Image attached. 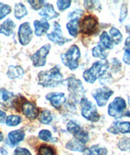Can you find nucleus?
Here are the masks:
<instances>
[{"instance_id": "obj_1", "label": "nucleus", "mask_w": 130, "mask_h": 155, "mask_svg": "<svg viewBox=\"0 0 130 155\" xmlns=\"http://www.w3.org/2000/svg\"><path fill=\"white\" fill-rule=\"evenodd\" d=\"M37 78L38 84L45 87H55L63 82V75L57 67L47 71H41Z\"/></svg>"}, {"instance_id": "obj_2", "label": "nucleus", "mask_w": 130, "mask_h": 155, "mask_svg": "<svg viewBox=\"0 0 130 155\" xmlns=\"http://www.w3.org/2000/svg\"><path fill=\"white\" fill-rule=\"evenodd\" d=\"M106 70H108V62L104 61H98L94 62L89 70L84 71L83 78L85 82L92 84Z\"/></svg>"}, {"instance_id": "obj_3", "label": "nucleus", "mask_w": 130, "mask_h": 155, "mask_svg": "<svg viewBox=\"0 0 130 155\" xmlns=\"http://www.w3.org/2000/svg\"><path fill=\"white\" fill-rule=\"evenodd\" d=\"M81 51L77 45H72L65 53L61 55V60L64 64L71 70H77L79 66Z\"/></svg>"}, {"instance_id": "obj_4", "label": "nucleus", "mask_w": 130, "mask_h": 155, "mask_svg": "<svg viewBox=\"0 0 130 155\" xmlns=\"http://www.w3.org/2000/svg\"><path fill=\"white\" fill-rule=\"evenodd\" d=\"M81 115L86 120L92 123H96L100 119V116L98 114L96 106L87 98L85 97L81 98Z\"/></svg>"}, {"instance_id": "obj_5", "label": "nucleus", "mask_w": 130, "mask_h": 155, "mask_svg": "<svg viewBox=\"0 0 130 155\" xmlns=\"http://www.w3.org/2000/svg\"><path fill=\"white\" fill-rule=\"evenodd\" d=\"M127 104L125 100L120 96H118L116 97L112 102H111V104H109L107 112L110 117L119 119L124 116Z\"/></svg>"}, {"instance_id": "obj_6", "label": "nucleus", "mask_w": 130, "mask_h": 155, "mask_svg": "<svg viewBox=\"0 0 130 155\" xmlns=\"http://www.w3.org/2000/svg\"><path fill=\"white\" fill-rule=\"evenodd\" d=\"M67 85L68 88L69 92L71 93L75 100H78L83 98V96L85 94V88L82 85V83L75 78H68L67 79Z\"/></svg>"}, {"instance_id": "obj_7", "label": "nucleus", "mask_w": 130, "mask_h": 155, "mask_svg": "<svg viewBox=\"0 0 130 155\" xmlns=\"http://www.w3.org/2000/svg\"><path fill=\"white\" fill-rule=\"evenodd\" d=\"M114 94V91L111 90L108 87H102V88H97L94 90L92 92L94 99L96 101V103L99 107H103L106 104L108 100L111 98V96Z\"/></svg>"}, {"instance_id": "obj_8", "label": "nucleus", "mask_w": 130, "mask_h": 155, "mask_svg": "<svg viewBox=\"0 0 130 155\" xmlns=\"http://www.w3.org/2000/svg\"><path fill=\"white\" fill-rule=\"evenodd\" d=\"M51 48L50 44H46L31 56V61L35 67H42L45 65L46 56L50 52Z\"/></svg>"}, {"instance_id": "obj_9", "label": "nucleus", "mask_w": 130, "mask_h": 155, "mask_svg": "<svg viewBox=\"0 0 130 155\" xmlns=\"http://www.w3.org/2000/svg\"><path fill=\"white\" fill-rule=\"evenodd\" d=\"M19 42L23 46L28 45L33 38V31L29 22H24L19 27L18 30Z\"/></svg>"}, {"instance_id": "obj_10", "label": "nucleus", "mask_w": 130, "mask_h": 155, "mask_svg": "<svg viewBox=\"0 0 130 155\" xmlns=\"http://www.w3.org/2000/svg\"><path fill=\"white\" fill-rule=\"evenodd\" d=\"M47 38L49 40L59 46L64 45V43H66L67 42L71 41V39L64 37L63 33H62L61 26L57 22L54 23V30L50 34H48Z\"/></svg>"}, {"instance_id": "obj_11", "label": "nucleus", "mask_w": 130, "mask_h": 155, "mask_svg": "<svg viewBox=\"0 0 130 155\" xmlns=\"http://www.w3.org/2000/svg\"><path fill=\"white\" fill-rule=\"evenodd\" d=\"M98 24V19L96 18V16H91V15L86 16L84 17L80 24L81 31L85 35H90L94 31Z\"/></svg>"}, {"instance_id": "obj_12", "label": "nucleus", "mask_w": 130, "mask_h": 155, "mask_svg": "<svg viewBox=\"0 0 130 155\" xmlns=\"http://www.w3.org/2000/svg\"><path fill=\"white\" fill-rule=\"evenodd\" d=\"M107 131L113 135L118 134L130 133V122H123V121H114Z\"/></svg>"}, {"instance_id": "obj_13", "label": "nucleus", "mask_w": 130, "mask_h": 155, "mask_svg": "<svg viewBox=\"0 0 130 155\" xmlns=\"http://www.w3.org/2000/svg\"><path fill=\"white\" fill-rule=\"evenodd\" d=\"M46 100H48L51 105L56 109H59L66 101L65 95L62 92H51L46 96Z\"/></svg>"}, {"instance_id": "obj_14", "label": "nucleus", "mask_w": 130, "mask_h": 155, "mask_svg": "<svg viewBox=\"0 0 130 155\" xmlns=\"http://www.w3.org/2000/svg\"><path fill=\"white\" fill-rule=\"evenodd\" d=\"M22 113L29 119H35L38 116V110L34 104L29 101L23 102L21 106Z\"/></svg>"}, {"instance_id": "obj_15", "label": "nucleus", "mask_w": 130, "mask_h": 155, "mask_svg": "<svg viewBox=\"0 0 130 155\" xmlns=\"http://www.w3.org/2000/svg\"><path fill=\"white\" fill-rule=\"evenodd\" d=\"M14 95L12 92L7 91L6 89H0V107H10L14 104Z\"/></svg>"}, {"instance_id": "obj_16", "label": "nucleus", "mask_w": 130, "mask_h": 155, "mask_svg": "<svg viewBox=\"0 0 130 155\" xmlns=\"http://www.w3.org/2000/svg\"><path fill=\"white\" fill-rule=\"evenodd\" d=\"M40 16H42L43 18L45 19H54L58 17L59 13L55 11L53 5L51 3H46L44 5L42 10L39 12Z\"/></svg>"}, {"instance_id": "obj_17", "label": "nucleus", "mask_w": 130, "mask_h": 155, "mask_svg": "<svg viewBox=\"0 0 130 155\" xmlns=\"http://www.w3.org/2000/svg\"><path fill=\"white\" fill-rule=\"evenodd\" d=\"M33 25L35 28V35H37V37L43 36L44 34L47 32V30L50 28V25L48 24V22L44 19H42L40 21H35Z\"/></svg>"}, {"instance_id": "obj_18", "label": "nucleus", "mask_w": 130, "mask_h": 155, "mask_svg": "<svg viewBox=\"0 0 130 155\" xmlns=\"http://www.w3.org/2000/svg\"><path fill=\"white\" fill-rule=\"evenodd\" d=\"M24 138V131L22 129L12 131L8 134V140L10 141V145L16 146V144L23 140Z\"/></svg>"}, {"instance_id": "obj_19", "label": "nucleus", "mask_w": 130, "mask_h": 155, "mask_svg": "<svg viewBox=\"0 0 130 155\" xmlns=\"http://www.w3.org/2000/svg\"><path fill=\"white\" fill-rule=\"evenodd\" d=\"M16 27V24L11 19H7L3 24L0 25V34L6 35V36H11L14 32V29Z\"/></svg>"}, {"instance_id": "obj_20", "label": "nucleus", "mask_w": 130, "mask_h": 155, "mask_svg": "<svg viewBox=\"0 0 130 155\" xmlns=\"http://www.w3.org/2000/svg\"><path fill=\"white\" fill-rule=\"evenodd\" d=\"M98 45L101 46L102 48L105 50H112L113 48V42L106 31H103L102 33V35H100Z\"/></svg>"}, {"instance_id": "obj_21", "label": "nucleus", "mask_w": 130, "mask_h": 155, "mask_svg": "<svg viewBox=\"0 0 130 155\" xmlns=\"http://www.w3.org/2000/svg\"><path fill=\"white\" fill-rule=\"evenodd\" d=\"M7 75L9 78L14 79V78H21L24 76V70L21 66H11L8 67Z\"/></svg>"}, {"instance_id": "obj_22", "label": "nucleus", "mask_w": 130, "mask_h": 155, "mask_svg": "<svg viewBox=\"0 0 130 155\" xmlns=\"http://www.w3.org/2000/svg\"><path fill=\"white\" fill-rule=\"evenodd\" d=\"M84 155H107V150L99 145H93L90 148L85 149Z\"/></svg>"}, {"instance_id": "obj_23", "label": "nucleus", "mask_w": 130, "mask_h": 155, "mask_svg": "<svg viewBox=\"0 0 130 155\" xmlns=\"http://www.w3.org/2000/svg\"><path fill=\"white\" fill-rule=\"evenodd\" d=\"M66 148L70 150H72V151H77V152H84L85 150V144L78 141L75 138L67 143Z\"/></svg>"}, {"instance_id": "obj_24", "label": "nucleus", "mask_w": 130, "mask_h": 155, "mask_svg": "<svg viewBox=\"0 0 130 155\" xmlns=\"http://www.w3.org/2000/svg\"><path fill=\"white\" fill-rule=\"evenodd\" d=\"M69 35L72 37H77L78 34V27H79V20L74 19L71 20L66 25Z\"/></svg>"}, {"instance_id": "obj_25", "label": "nucleus", "mask_w": 130, "mask_h": 155, "mask_svg": "<svg viewBox=\"0 0 130 155\" xmlns=\"http://www.w3.org/2000/svg\"><path fill=\"white\" fill-rule=\"evenodd\" d=\"M109 34H110L109 36L111 37L112 42H113L115 44L118 45V44H119V43L122 42L123 35L118 29L115 28V27H112V28L110 29V30H109Z\"/></svg>"}, {"instance_id": "obj_26", "label": "nucleus", "mask_w": 130, "mask_h": 155, "mask_svg": "<svg viewBox=\"0 0 130 155\" xmlns=\"http://www.w3.org/2000/svg\"><path fill=\"white\" fill-rule=\"evenodd\" d=\"M92 55L95 58H100L101 60L104 61V60L106 59V56H107L108 53L106 52L105 49L102 48L101 46L98 45L93 48V50H92Z\"/></svg>"}, {"instance_id": "obj_27", "label": "nucleus", "mask_w": 130, "mask_h": 155, "mask_svg": "<svg viewBox=\"0 0 130 155\" xmlns=\"http://www.w3.org/2000/svg\"><path fill=\"white\" fill-rule=\"evenodd\" d=\"M14 12H15L16 18L18 19V20H21V19L23 18L24 16H25L28 14V12H27L25 6L21 3H16V5H15V11Z\"/></svg>"}, {"instance_id": "obj_28", "label": "nucleus", "mask_w": 130, "mask_h": 155, "mask_svg": "<svg viewBox=\"0 0 130 155\" xmlns=\"http://www.w3.org/2000/svg\"><path fill=\"white\" fill-rule=\"evenodd\" d=\"M124 56H123V61L126 64L130 65V36L126 38L124 48Z\"/></svg>"}, {"instance_id": "obj_29", "label": "nucleus", "mask_w": 130, "mask_h": 155, "mask_svg": "<svg viewBox=\"0 0 130 155\" xmlns=\"http://www.w3.org/2000/svg\"><path fill=\"white\" fill-rule=\"evenodd\" d=\"M39 120L43 124H50L52 121L51 113L47 110H43L39 115Z\"/></svg>"}, {"instance_id": "obj_30", "label": "nucleus", "mask_w": 130, "mask_h": 155, "mask_svg": "<svg viewBox=\"0 0 130 155\" xmlns=\"http://www.w3.org/2000/svg\"><path fill=\"white\" fill-rule=\"evenodd\" d=\"M21 122V118L19 115H10L6 119V124L9 127H16Z\"/></svg>"}, {"instance_id": "obj_31", "label": "nucleus", "mask_w": 130, "mask_h": 155, "mask_svg": "<svg viewBox=\"0 0 130 155\" xmlns=\"http://www.w3.org/2000/svg\"><path fill=\"white\" fill-rule=\"evenodd\" d=\"M84 6L87 11L101 10V5L98 1H84Z\"/></svg>"}, {"instance_id": "obj_32", "label": "nucleus", "mask_w": 130, "mask_h": 155, "mask_svg": "<svg viewBox=\"0 0 130 155\" xmlns=\"http://www.w3.org/2000/svg\"><path fill=\"white\" fill-rule=\"evenodd\" d=\"M118 147L122 151L130 150V138L128 137H122L118 142Z\"/></svg>"}, {"instance_id": "obj_33", "label": "nucleus", "mask_w": 130, "mask_h": 155, "mask_svg": "<svg viewBox=\"0 0 130 155\" xmlns=\"http://www.w3.org/2000/svg\"><path fill=\"white\" fill-rule=\"evenodd\" d=\"M38 137L43 141H51V140H57V139L52 138V134L48 130H42L38 133Z\"/></svg>"}, {"instance_id": "obj_34", "label": "nucleus", "mask_w": 130, "mask_h": 155, "mask_svg": "<svg viewBox=\"0 0 130 155\" xmlns=\"http://www.w3.org/2000/svg\"><path fill=\"white\" fill-rule=\"evenodd\" d=\"M98 79L100 81V83H101L102 85H104L106 83H111L112 80V74H111V73L109 72L108 70H106L98 77Z\"/></svg>"}, {"instance_id": "obj_35", "label": "nucleus", "mask_w": 130, "mask_h": 155, "mask_svg": "<svg viewBox=\"0 0 130 155\" xmlns=\"http://www.w3.org/2000/svg\"><path fill=\"white\" fill-rule=\"evenodd\" d=\"M67 129H68V131L70 133L72 134V135L74 136V135H76V134L81 129V127L78 124L74 123L73 121H70V122L68 123V125H67Z\"/></svg>"}, {"instance_id": "obj_36", "label": "nucleus", "mask_w": 130, "mask_h": 155, "mask_svg": "<svg viewBox=\"0 0 130 155\" xmlns=\"http://www.w3.org/2000/svg\"><path fill=\"white\" fill-rule=\"evenodd\" d=\"M11 11V7L8 4H3V3H0V21L8 16V14L10 13Z\"/></svg>"}, {"instance_id": "obj_37", "label": "nucleus", "mask_w": 130, "mask_h": 155, "mask_svg": "<svg viewBox=\"0 0 130 155\" xmlns=\"http://www.w3.org/2000/svg\"><path fill=\"white\" fill-rule=\"evenodd\" d=\"M55 151L50 146L46 145H42L38 150V155H54Z\"/></svg>"}, {"instance_id": "obj_38", "label": "nucleus", "mask_w": 130, "mask_h": 155, "mask_svg": "<svg viewBox=\"0 0 130 155\" xmlns=\"http://www.w3.org/2000/svg\"><path fill=\"white\" fill-rule=\"evenodd\" d=\"M128 15V5L126 3H124L121 5V8H120V14H119V21L120 23H123L125 21V19L127 17Z\"/></svg>"}, {"instance_id": "obj_39", "label": "nucleus", "mask_w": 130, "mask_h": 155, "mask_svg": "<svg viewBox=\"0 0 130 155\" xmlns=\"http://www.w3.org/2000/svg\"><path fill=\"white\" fill-rule=\"evenodd\" d=\"M71 1L70 0H59L57 1V7L59 11H64L67 8H68L71 6Z\"/></svg>"}, {"instance_id": "obj_40", "label": "nucleus", "mask_w": 130, "mask_h": 155, "mask_svg": "<svg viewBox=\"0 0 130 155\" xmlns=\"http://www.w3.org/2000/svg\"><path fill=\"white\" fill-rule=\"evenodd\" d=\"M108 66H111L112 70L115 73H117L121 69V64H120V62L117 59H116V58L112 59L110 61V63H108Z\"/></svg>"}, {"instance_id": "obj_41", "label": "nucleus", "mask_w": 130, "mask_h": 155, "mask_svg": "<svg viewBox=\"0 0 130 155\" xmlns=\"http://www.w3.org/2000/svg\"><path fill=\"white\" fill-rule=\"evenodd\" d=\"M28 3L31 5V7H32L34 10H38V9H40L42 7H43V4L45 3V1H43V0L33 1V0H31V1H28Z\"/></svg>"}, {"instance_id": "obj_42", "label": "nucleus", "mask_w": 130, "mask_h": 155, "mask_svg": "<svg viewBox=\"0 0 130 155\" xmlns=\"http://www.w3.org/2000/svg\"><path fill=\"white\" fill-rule=\"evenodd\" d=\"M83 14H84V12L82 10H74L68 14V18H70L71 20H74V19L79 20L80 17L82 16Z\"/></svg>"}, {"instance_id": "obj_43", "label": "nucleus", "mask_w": 130, "mask_h": 155, "mask_svg": "<svg viewBox=\"0 0 130 155\" xmlns=\"http://www.w3.org/2000/svg\"><path fill=\"white\" fill-rule=\"evenodd\" d=\"M14 155H32L31 153L29 152V150L24 148H21L18 147L16 148L14 152Z\"/></svg>"}, {"instance_id": "obj_44", "label": "nucleus", "mask_w": 130, "mask_h": 155, "mask_svg": "<svg viewBox=\"0 0 130 155\" xmlns=\"http://www.w3.org/2000/svg\"><path fill=\"white\" fill-rule=\"evenodd\" d=\"M6 119V114L2 110H0V123H3Z\"/></svg>"}, {"instance_id": "obj_45", "label": "nucleus", "mask_w": 130, "mask_h": 155, "mask_svg": "<svg viewBox=\"0 0 130 155\" xmlns=\"http://www.w3.org/2000/svg\"><path fill=\"white\" fill-rule=\"evenodd\" d=\"M0 151L2 152V153H3V155H7V154H8V152H7V150H3V148H1V149H0Z\"/></svg>"}, {"instance_id": "obj_46", "label": "nucleus", "mask_w": 130, "mask_h": 155, "mask_svg": "<svg viewBox=\"0 0 130 155\" xmlns=\"http://www.w3.org/2000/svg\"><path fill=\"white\" fill-rule=\"evenodd\" d=\"M125 29H126L127 33H128L130 35V25H126V26H125Z\"/></svg>"}, {"instance_id": "obj_47", "label": "nucleus", "mask_w": 130, "mask_h": 155, "mask_svg": "<svg viewBox=\"0 0 130 155\" xmlns=\"http://www.w3.org/2000/svg\"><path fill=\"white\" fill-rule=\"evenodd\" d=\"M3 140V133H2V132H1V131H0V142L2 141V140Z\"/></svg>"}, {"instance_id": "obj_48", "label": "nucleus", "mask_w": 130, "mask_h": 155, "mask_svg": "<svg viewBox=\"0 0 130 155\" xmlns=\"http://www.w3.org/2000/svg\"><path fill=\"white\" fill-rule=\"evenodd\" d=\"M128 101H129V105H130V96H129V98H128Z\"/></svg>"}]
</instances>
